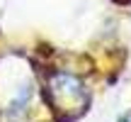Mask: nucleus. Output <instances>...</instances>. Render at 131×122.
Here are the masks:
<instances>
[{
    "label": "nucleus",
    "mask_w": 131,
    "mask_h": 122,
    "mask_svg": "<svg viewBox=\"0 0 131 122\" xmlns=\"http://www.w3.org/2000/svg\"><path fill=\"white\" fill-rule=\"evenodd\" d=\"M44 98H46V103L51 105V108L61 110V112H70L75 105H80V108L85 110V105H88V100H90L83 81L70 76V73H63V71L51 73L46 88H44ZM70 117H73V112H70Z\"/></svg>",
    "instance_id": "1"
},
{
    "label": "nucleus",
    "mask_w": 131,
    "mask_h": 122,
    "mask_svg": "<svg viewBox=\"0 0 131 122\" xmlns=\"http://www.w3.org/2000/svg\"><path fill=\"white\" fill-rule=\"evenodd\" d=\"M119 122H131V115H129V117H124V120H119Z\"/></svg>",
    "instance_id": "2"
}]
</instances>
